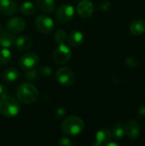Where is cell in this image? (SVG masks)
<instances>
[{
	"instance_id": "13",
	"label": "cell",
	"mask_w": 145,
	"mask_h": 146,
	"mask_svg": "<svg viewBox=\"0 0 145 146\" xmlns=\"http://www.w3.org/2000/svg\"><path fill=\"white\" fill-rule=\"evenodd\" d=\"M15 36L9 31H0V45L3 48H10L15 45Z\"/></svg>"
},
{
	"instance_id": "10",
	"label": "cell",
	"mask_w": 145,
	"mask_h": 146,
	"mask_svg": "<svg viewBox=\"0 0 145 146\" xmlns=\"http://www.w3.org/2000/svg\"><path fill=\"white\" fill-rule=\"evenodd\" d=\"M94 12V4L90 0H81L77 5L78 15L84 19L91 17Z\"/></svg>"
},
{
	"instance_id": "20",
	"label": "cell",
	"mask_w": 145,
	"mask_h": 146,
	"mask_svg": "<svg viewBox=\"0 0 145 146\" xmlns=\"http://www.w3.org/2000/svg\"><path fill=\"white\" fill-rule=\"evenodd\" d=\"M124 134H125V125L122 122H117L113 127V130H112L113 138L115 140H120L123 138Z\"/></svg>"
},
{
	"instance_id": "18",
	"label": "cell",
	"mask_w": 145,
	"mask_h": 146,
	"mask_svg": "<svg viewBox=\"0 0 145 146\" xmlns=\"http://www.w3.org/2000/svg\"><path fill=\"white\" fill-rule=\"evenodd\" d=\"M20 76V73L15 68H8L2 74V80L5 82H14Z\"/></svg>"
},
{
	"instance_id": "28",
	"label": "cell",
	"mask_w": 145,
	"mask_h": 146,
	"mask_svg": "<svg viewBox=\"0 0 145 146\" xmlns=\"http://www.w3.org/2000/svg\"><path fill=\"white\" fill-rule=\"evenodd\" d=\"M65 114H66V112H65V110L63 108H58L55 111V118L56 120H60V119L64 117Z\"/></svg>"
},
{
	"instance_id": "23",
	"label": "cell",
	"mask_w": 145,
	"mask_h": 146,
	"mask_svg": "<svg viewBox=\"0 0 145 146\" xmlns=\"http://www.w3.org/2000/svg\"><path fill=\"white\" fill-rule=\"evenodd\" d=\"M67 38H68V34L62 29L57 30L55 33V41L58 44H64L67 41Z\"/></svg>"
},
{
	"instance_id": "15",
	"label": "cell",
	"mask_w": 145,
	"mask_h": 146,
	"mask_svg": "<svg viewBox=\"0 0 145 146\" xmlns=\"http://www.w3.org/2000/svg\"><path fill=\"white\" fill-rule=\"evenodd\" d=\"M32 39L28 36H21L15 39V48L20 51H26L32 48Z\"/></svg>"
},
{
	"instance_id": "1",
	"label": "cell",
	"mask_w": 145,
	"mask_h": 146,
	"mask_svg": "<svg viewBox=\"0 0 145 146\" xmlns=\"http://www.w3.org/2000/svg\"><path fill=\"white\" fill-rule=\"evenodd\" d=\"M18 101L24 104H31L36 102L38 98L39 92L38 88L30 83H23L17 89Z\"/></svg>"
},
{
	"instance_id": "21",
	"label": "cell",
	"mask_w": 145,
	"mask_h": 146,
	"mask_svg": "<svg viewBox=\"0 0 145 146\" xmlns=\"http://www.w3.org/2000/svg\"><path fill=\"white\" fill-rule=\"evenodd\" d=\"M20 11L25 15H32L35 13L36 7L33 3L30 1H26L20 6Z\"/></svg>"
},
{
	"instance_id": "9",
	"label": "cell",
	"mask_w": 145,
	"mask_h": 146,
	"mask_svg": "<svg viewBox=\"0 0 145 146\" xmlns=\"http://www.w3.org/2000/svg\"><path fill=\"white\" fill-rule=\"evenodd\" d=\"M6 27H7L8 31H9L10 33L14 34H16L25 30L26 22L22 18L18 17V16H14L8 20Z\"/></svg>"
},
{
	"instance_id": "29",
	"label": "cell",
	"mask_w": 145,
	"mask_h": 146,
	"mask_svg": "<svg viewBox=\"0 0 145 146\" xmlns=\"http://www.w3.org/2000/svg\"><path fill=\"white\" fill-rule=\"evenodd\" d=\"M8 95H9V92H8V88L6 87V86L0 84V99L7 97Z\"/></svg>"
},
{
	"instance_id": "8",
	"label": "cell",
	"mask_w": 145,
	"mask_h": 146,
	"mask_svg": "<svg viewBox=\"0 0 145 146\" xmlns=\"http://www.w3.org/2000/svg\"><path fill=\"white\" fill-rule=\"evenodd\" d=\"M39 62V56L35 52H27L22 55L19 59L21 68L25 71L35 68Z\"/></svg>"
},
{
	"instance_id": "7",
	"label": "cell",
	"mask_w": 145,
	"mask_h": 146,
	"mask_svg": "<svg viewBox=\"0 0 145 146\" xmlns=\"http://www.w3.org/2000/svg\"><path fill=\"white\" fill-rule=\"evenodd\" d=\"M35 27L42 33L48 34L52 33L55 27L54 21L47 15H38L35 19Z\"/></svg>"
},
{
	"instance_id": "14",
	"label": "cell",
	"mask_w": 145,
	"mask_h": 146,
	"mask_svg": "<svg viewBox=\"0 0 145 146\" xmlns=\"http://www.w3.org/2000/svg\"><path fill=\"white\" fill-rule=\"evenodd\" d=\"M17 11V6L12 0H0V12L5 15H12Z\"/></svg>"
},
{
	"instance_id": "22",
	"label": "cell",
	"mask_w": 145,
	"mask_h": 146,
	"mask_svg": "<svg viewBox=\"0 0 145 146\" xmlns=\"http://www.w3.org/2000/svg\"><path fill=\"white\" fill-rule=\"evenodd\" d=\"M12 59V53L8 48L0 49V63H9Z\"/></svg>"
},
{
	"instance_id": "19",
	"label": "cell",
	"mask_w": 145,
	"mask_h": 146,
	"mask_svg": "<svg viewBox=\"0 0 145 146\" xmlns=\"http://www.w3.org/2000/svg\"><path fill=\"white\" fill-rule=\"evenodd\" d=\"M130 32L134 36H139L145 32L144 20H135L130 25Z\"/></svg>"
},
{
	"instance_id": "17",
	"label": "cell",
	"mask_w": 145,
	"mask_h": 146,
	"mask_svg": "<svg viewBox=\"0 0 145 146\" xmlns=\"http://www.w3.org/2000/svg\"><path fill=\"white\" fill-rule=\"evenodd\" d=\"M37 6L45 14H51L56 9V0H37Z\"/></svg>"
},
{
	"instance_id": "4",
	"label": "cell",
	"mask_w": 145,
	"mask_h": 146,
	"mask_svg": "<svg viewBox=\"0 0 145 146\" xmlns=\"http://www.w3.org/2000/svg\"><path fill=\"white\" fill-rule=\"evenodd\" d=\"M72 56V51L68 45L65 44H59L55 49L52 57L53 61L58 65H63L67 63Z\"/></svg>"
},
{
	"instance_id": "24",
	"label": "cell",
	"mask_w": 145,
	"mask_h": 146,
	"mask_svg": "<svg viewBox=\"0 0 145 146\" xmlns=\"http://www.w3.org/2000/svg\"><path fill=\"white\" fill-rule=\"evenodd\" d=\"M25 78L28 80H35L38 78V71L35 69V68L25 70Z\"/></svg>"
},
{
	"instance_id": "16",
	"label": "cell",
	"mask_w": 145,
	"mask_h": 146,
	"mask_svg": "<svg viewBox=\"0 0 145 146\" xmlns=\"http://www.w3.org/2000/svg\"><path fill=\"white\" fill-rule=\"evenodd\" d=\"M83 41H84V34L78 30L71 32L67 38L68 44L72 47H77L80 45Z\"/></svg>"
},
{
	"instance_id": "11",
	"label": "cell",
	"mask_w": 145,
	"mask_h": 146,
	"mask_svg": "<svg viewBox=\"0 0 145 146\" xmlns=\"http://www.w3.org/2000/svg\"><path fill=\"white\" fill-rule=\"evenodd\" d=\"M125 133L132 140L136 139L140 134V124L135 120L128 121L125 125Z\"/></svg>"
},
{
	"instance_id": "6",
	"label": "cell",
	"mask_w": 145,
	"mask_h": 146,
	"mask_svg": "<svg viewBox=\"0 0 145 146\" xmlns=\"http://www.w3.org/2000/svg\"><path fill=\"white\" fill-rule=\"evenodd\" d=\"M74 7L68 3L61 5L56 11V19L60 23H68L74 16Z\"/></svg>"
},
{
	"instance_id": "2",
	"label": "cell",
	"mask_w": 145,
	"mask_h": 146,
	"mask_svg": "<svg viewBox=\"0 0 145 146\" xmlns=\"http://www.w3.org/2000/svg\"><path fill=\"white\" fill-rule=\"evenodd\" d=\"M85 128L84 121L78 116H68L62 123V132L65 135L68 136H76L80 134Z\"/></svg>"
},
{
	"instance_id": "3",
	"label": "cell",
	"mask_w": 145,
	"mask_h": 146,
	"mask_svg": "<svg viewBox=\"0 0 145 146\" xmlns=\"http://www.w3.org/2000/svg\"><path fill=\"white\" fill-rule=\"evenodd\" d=\"M21 110V105L15 98L7 96L0 99V114L5 117L12 118L16 116Z\"/></svg>"
},
{
	"instance_id": "5",
	"label": "cell",
	"mask_w": 145,
	"mask_h": 146,
	"mask_svg": "<svg viewBox=\"0 0 145 146\" xmlns=\"http://www.w3.org/2000/svg\"><path fill=\"white\" fill-rule=\"evenodd\" d=\"M56 80L61 85L70 86H73L76 81V74L71 68L68 67H62L56 72Z\"/></svg>"
},
{
	"instance_id": "30",
	"label": "cell",
	"mask_w": 145,
	"mask_h": 146,
	"mask_svg": "<svg viewBox=\"0 0 145 146\" xmlns=\"http://www.w3.org/2000/svg\"><path fill=\"white\" fill-rule=\"evenodd\" d=\"M110 3L109 1H103L99 5V9L102 11H108L110 9Z\"/></svg>"
},
{
	"instance_id": "27",
	"label": "cell",
	"mask_w": 145,
	"mask_h": 146,
	"mask_svg": "<svg viewBox=\"0 0 145 146\" xmlns=\"http://www.w3.org/2000/svg\"><path fill=\"white\" fill-rule=\"evenodd\" d=\"M58 144H59V145H62V146L73 145V141H72L70 139H68V138H62V139H59V141H58Z\"/></svg>"
},
{
	"instance_id": "12",
	"label": "cell",
	"mask_w": 145,
	"mask_h": 146,
	"mask_svg": "<svg viewBox=\"0 0 145 146\" xmlns=\"http://www.w3.org/2000/svg\"><path fill=\"white\" fill-rule=\"evenodd\" d=\"M112 138V131L108 128H102L97 132L95 137V143L93 144V145L99 146L106 145L109 141L111 140Z\"/></svg>"
},
{
	"instance_id": "26",
	"label": "cell",
	"mask_w": 145,
	"mask_h": 146,
	"mask_svg": "<svg viewBox=\"0 0 145 146\" xmlns=\"http://www.w3.org/2000/svg\"><path fill=\"white\" fill-rule=\"evenodd\" d=\"M39 74L44 77H48L52 74V69L48 66H42L39 68Z\"/></svg>"
},
{
	"instance_id": "25",
	"label": "cell",
	"mask_w": 145,
	"mask_h": 146,
	"mask_svg": "<svg viewBox=\"0 0 145 146\" xmlns=\"http://www.w3.org/2000/svg\"><path fill=\"white\" fill-rule=\"evenodd\" d=\"M126 64L130 68H137L138 66V59L136 56H130L126 59Z\"/></svg>"
},
{
	"instance_id": "31",
	"label": "cell",
	"mask_w": 145,
	"mask_h": 146,
	"mask_svg": "<svg viewBox=\"0 0 145 146\" xmlns=\"http://www.w3.org/2000/svg\"><path fill=\"white\" fill-rule=\"evenodd\" d=\"M138 116H144L145 115V104L144 105H141L138 110Z\"/></svg>"
}]
</instances>
